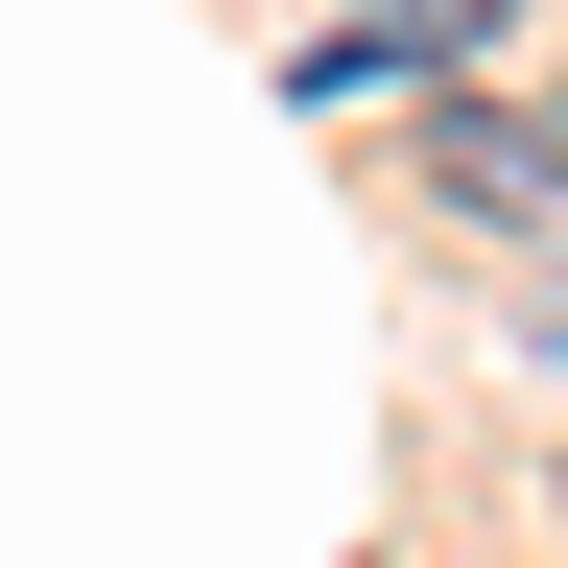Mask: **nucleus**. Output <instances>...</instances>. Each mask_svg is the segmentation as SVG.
<instances>
[{"instance_id": "f257e3e1", "label": "nucleus", "mask_w": 568, "mask_h": 568, "mask_svg": "<svg viewBox=\"0 0 568 568\" xmlns=\"http://www.w3.org/2000/svg\"><path fill=\"white\" fill-rule=\"evenodd\" d=\"M450 190L474 213H568V119H450Z\"/></svg>"}, {"instance_id": "f03ea898", "label": "nucleus", "mask_w": 568, "mask_h": 568, "mask_svg": "<svg viewBox=\"0 0 568 568\" xmlns=\"http://www.w3.org/2000/svg\"><path fill=\"white\" fill-rule=\"evenodd\" d=\"M521 332H545V355H568V261H545V284H521Z\"/></svg>"}]
</instances>
